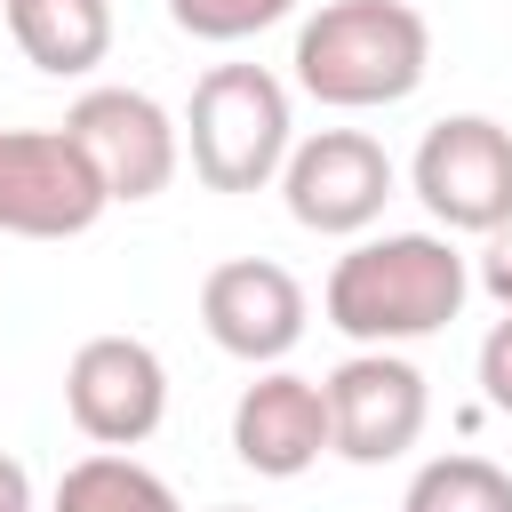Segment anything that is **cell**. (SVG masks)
<instances>
[{"label": "cell", "instance_id": "8fae6325", "mask_svg": "<svg viewBox=\"0 0 512 512\" xmlns=\"http://www.w3.org/2000/svg\"><path fill=\"white\" fill-rule=\"evenodd\" d=\"M232 456L256 480H304L328 456V392L296 368H264L232 400Z\"/></svg>", "mask_w": 512, "mask_h": 512}, {"label": "cell", "instance_id": "d6986e66", "mask_svg": "<svg viewBox=\"0 0 512 512\" xmlns=\"http://www.w3.org/2000/svg\"><path fill=\"white\" fill-rule=\"evenodd\" d=\"M216 512H248V504H216Z\"/></svg>", "mask_w": 512, "mask_h": 512}, {"label": "cell", "instance_id": "30bf717a", "mask_svg": "<svg viewBox=\"0 0 512 512\" xmlns=\"http://www.w3.org/2000/svg\"><path fill=\"white\" fill-rule=\"evenodd\" d=\"M304 280L272 256H224L208 280H200V328L216 352L248 360V368H280L296 344H304Z\"/></svg>", "mask_w": 512, "mask_h": 512}, {"label": "cell", "instance_id": "4fadbf2b", "mask_svg": "<svg viewBox=\"0 0 512 512\" xmlns=\"http://www.w3.org/2000/svg\"><path fill=\"white\" fill-rule=\"evenodd\" d=\"M56 512H184V504H176V488H168L152 464L120 456V448H96V456L64 464Z\"/></svg>", "mask_w": 512, "mask_h": 512}, {"label": "cell", "instance_id": "6da1fadb", "mask_svg": "<svg viewBox=\"0 0 512 512\" xmlns=\"http://www.w3.org/2000/svg\"><path fill=\"white\" fill-rule=\"evenodd\" d=\"M472 296V264L448 232H368L336 256L320 312L360 352H392L416 336H440Z\"/></svg>", "mask_w": 512, "mask_h": 512}, {"label": "cell", "instance_id": "e0dca14e", "mask_svg": "<svg viewBox=\"0 0 512 512\" xmlns=\"http://www.w3.org/2000/svg\"><path fill=\"white\" fill-rule=\"evenodd\" d=\"M472 288H480L496 312H512V224L488 232V248H480V264H472Z\"/></svg>", "mask_w": 512, "mask_h": 512}, {"label": "cell", "instance_id": "2e32d148", "mask_svg": "<svg viewBox=\"0 0 512 512\" xmlns=\"http://www.w3.org/2000/svg\"><path fill=\"white\" fill-rule=\"evenodd\" d=\"M472 368H480L488 408H496V416H512V312H504V320L480 336V360H472Z\"/></svg>", "mask_w": 512, "mask_h": 512}, {"label": "cell", "instance_id": "277c9868", "mask_svg": "<svg viewBox=\"0 0 512 512\" xmlns=\"http://www.w3.org/2000/svg\"><path fill=\"white\" fill-rule=\"evenodd\" d=\"M408 192L432 208V224L456 232H504L512 224V128L488 112H448L424 128L408 160Z\"/></svg>", "mask_w": 512, "mask_h": 512}, {"label": "cell", "instance_id": "5bb4252c", "mask_svg": "<svg viewBox=\"0 0 512 512\" xmlns=\"http://www.w3.org/2000/svg\"><path fill=\"white\" fill-rule=\"evenodd\" d=\"M400 512H512V472L488 456H432L416 464Z\"/></svg>", "mask_w": 512, "mask_h": 512}, {"label": "cell", "instance_id": "8992f818", "mask_svg": "<svg viewBox=\"0 0 512 512\" xmlns=\"http://www.w3.org/2000/svg\"><path fill=\"white\" fill-rule=\"evenodd\" d=\"M104 208L112 192L64 128H0V232L8 240H80Z\"/></svg>", "mask_w": 512, "mask_h": 512}, {"label": "cell", "instance_id": "7a4b0ae2", "mask_svg": "<svg viewBox=\"0 0 512 512\" xmlns=\"http://www.w3.org/2000/svg\"><path fill=\"white\" fill-rule=\"evenodd\" d=\"M296 88L328 112L408 104L432 72V24L416 0H320L296 24Z\"/></svg>", "mask_w": 512, "mask_h": 512}, {"label": "cell", "instance_id": "52a82bcc", "mask_svg": "<svg viewBox=\"0 0 512 512\" xmlns=\"http://www.w3.org/2000/svg\"><path fill=\"white\" fill-rule=\"evenodd\" d=\"M392 184H400V168H392V152L368 128H320L280 168L288 216L304 232H320V240H368V224L384 216Z\"/></svg>", "mask_w": 512, "mask_h": 512}, {"label": "cell", "instance_id": "5b68a950", "mask_svg": "<svg viewBox=\"0 0 512 512\" xmlns=\"http://www.w3.org/2000/svg\"><path fill=\"white\" fill-rule=\"evenodd\" d=\"M64 136L88 152V168L104 176V192L128 200V208L136 200H160L176 184V168H184V120H168L160 96L120 88V80L80 88L72 112H64Z\"/></svg>", "mask_w": 512, "mask_h": 512}, {"label": "cell", "instance_id": "3957f363", "mask_svg": "<svg viewBox=\"0 0 512 512\" xmlns=\"http://www.w3.org/2000/svg\"><path fill=\"white\" fill-rule=\"evenodd\" d=\"M296 152V112L280 72L264 64H208L184 104V160L208 192H264Z\"/></svg>", "mask_w": 512, "mask_h": 512}, {"label": "cell", "instance_id": "ac0fdd59", "mask_svg": "<svg viewBox=\"0 0 512 512\" xmlns=\"http://www.w3.org/2000/svg\"><path fill=\"white\" fill-rule=\"evenodd\" d=\"M0 512H32V472L0 448Z\"/></svg>", "mask_w": 512, "mask_h": 512}, {"label": "cell", "instance_id": "7c38bea8", "mask_svg": "<svg viewBox=\"0 0 512 512\" xmlns=\"http://www.w3.org/2000/svg\"><path fill=\"white\" fill-rule=\"evenodd\" d=\"M8 40L48 80H88L112 56V0H0Z\"/></svg>", "mask_w": 512, "mask_h": 512}, {"label": "cell", "instance_id": "9c48e42d", "mask_svg": "<svg viewBox=\"0 0 512 512\" xmlns=\"http://www.w3.org/2000/svg\"><path fill=\"white\" fill-rule=\"evenodd\" d=\"M320 392H328V456L344 464H392L424 440L432 392L424 368L400 352H352L320 376Z\"/></svg>", "mask_w": 512, "mask_h": 512}, {"label": "cell", "instance_id": "ba28073f", "mask_svg": "<svg viewBox=\"0 0 512 512\" xmlns=\"http://www.w3.org/2000/svg\"><path fill=\"white\" fill-rule=\"evenodd\" d=\"M64 416L96 448H144L168 424V368L144 336H88L64 360Z\"/></svg>", "mask_w": 512, "mask_h": 512}, {"label": "cell", "instance_id": "9a60e30c", "mask_svg": "<svg viewBox=\"0 0 512 512\" xmlns=\"http://www.w3.org/2000/svg\"><path fill=\"white\" fill-rule=\"evenodd\" d=\"M280 16H296V0H168V24H176L184 40H208V48L256 40V32H272Z\"/></svg>", "mask_w": 512, "mask_h": 512}]
</instances>
